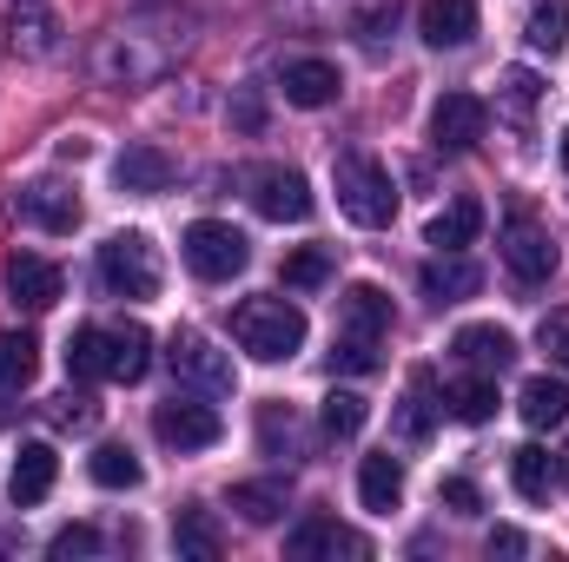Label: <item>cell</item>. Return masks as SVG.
<instances>
[{
    "label": "cell",
    "mask_w": 569,
    "mask_h": 562,
    "mask_svg": "<svg viewBox=\"0 0 569 562\" xmlns=\"http://www.w3.org/2000/svg\"><path fill=\"white\" fill-rule=\"evenodd\" d=\"M331 185H338V212L365 232H385L398 219V185L371 152H338L331 159Z\"/></svg>",
    "instance_id": "1"
},
{
    "label": "cell",
    "mask_w": 569,
    "mask_h": 562,
    "mask_svg": "<svg viewBox=\"0 0 569 562\" xmlns=\"http://www.w3.org/2000/svg\"><path fill=\"white\" fill-rule=\"evenodd\" d=\"M232 338H239L246 358L284 364V358L305 351V311H298L291 298H246V304L232 311Z\"/></svg>",
    "instance_id": "2"
},
{
    "label": "cell",
    "mask_w": 569,
    "mask_h": 562,
    "mask_svg": "<svg viewBox=\"0 0 569 562\" xmlns=\"http://www.w3.org/2000/svg\"><path fill=\"white\" fill-rule=\"evenodd\" d=\"M179 252H186L192 279H206V284H226L252 265V239L239 225H226V219H192L186 239H179Z\"/></svg>",
    "instance_id": "3"
},
{
    "label": "cell",
    "mask_w": 569,
    "mask_h": 562,
    "mask_svg": "<svg viewBox=\"0 0 569 562\" xmlns=\"http://www.w3.org/2000/svg\"><path fill=\"white\" fill-rule=\"evenodd\" d=\"M100 284L113 298H159V252L146 232H113L100 245Z\"/></svg>",
    "instance_id": "4"
},
{
    "label": "cell",
    "mask_w": 569,
    "mask_h": 562,
    "mask_svg": "<svg viewBox=\"0 0 569 562\" xmlns=\"http://www.w3.org/2000/svg\"><path fill=\"white\" fill-rule=\"evenodd\" d=\"M172 378L179 384H192V391H206V398H232V351H219L206 331H172Z\"/></svg>",
    "instance_id": "5"
},
{
    "label": "cell",
    "mask_w": 569,
    "mask_h": 562,
    "mask_svg": "<svg viewBox=\"0 0 569 562\" xmlns=\"http://www.w3.org/2000/svg\"><path fill=\"white\" fill-rule=\"evenodd\" d=\"M246 185H252V205H259L266 219H279V225L311 219V205H318V199H311V179H305L298 165H259Z\"/></svg>",
    "instance_id": "6"
},
{
    "label": "cell",
    "mask_w": 569,
    "mask_h": 562,
    "mask_svg": "<svg viewBox=\"0 0 569 562\" xmlns=\"http://www.w3.org/2000/svg\"><path fill=\"white\" fill-rule=\"evenodd\" d=\"M152 436L166 443V450H212L219 436H226V423H219V411L212 404H192V398H172V404H159L152 411Z\"/></svg>",
    "instance_id": "7"
},
{
    "label": "cell",
    "mask_w": 569,
    "mask_h": 562,
    "mask_svg": "<svg viewBox=\"0 0 569 562\" xmlns=\"http://www.w3.org/2000/svg\"><path fill=\"white\" fill-rule=\"evenodd\" d=\"M497 245H503V265H510V279L517 284H550V272H557V239H550L537 219L517 212V219L503 225Z\"/></svg>",
    "instance_id": "8"
},
{
    "label": "cell",
    "mask_w": 569,
    "mask_h": 562,
    "mask_svg": "<svg viewBox=\"0 0 569 562\" xmlns=\"http://www.w3.org/2000/svg\"><path fill=\"white\" fill-rule=\"evenodd\" d=\"M483 133H490V107L477 93H443L430 107V145L437 152H470Z\"/></svg>",
    "instance_id": "9"
},
{
    "label": "cell",
    "mask_w": 569,
    "mask_h": 562,
    "mask_svg": "<svg viewBox=\"0 0 569 562\" xmlns=\"http://www.w3.org/2000/svg\"><path fill=\"white\" fill-rule=\"evenodd\" d=\"M7 291H13L20 311H53L60 291H67V279H60L53 259H40V252H13V259H7Z\"/></svg>",
    "instance_id": "10"
},
{
    "label": "cell",
    "mask_w": 569,
    "mask_h": 562,
    "mask_svg": "<svg viewBox=\"0 0 569 562\" xmlns=\"http://www.w3.org/2000/svg\"><path fill=\"white\" fill-rule=\"evenodd\" d=\"M284 556L291 562H318V556H371V543L365 536H351V530H338L331 516H305L291 536H284Z\"/></svg>",
    "instance_id": "11"
},
{
    "label": "cell",
    "mask_w": 569,
    "mask_h": 562,
    "mask_svg": "<svg viewBox=\"0 0 569 562\" xmlns=\"http://www.w3.org/2000/svg\"><path fill=\"white\" fill-rule=\"evenodd\" d=\"M20 219H33L40 232L67 239V232L80 225V199H73L60 179H27V185H20Z\"/></svg>",
    "instance_id": "12"
},
{
    "label": "cell",
    "mask_w": 569,
    "mask_h": 562,
    "mask_svg": "<svg viewBox=\"0 0 569 562\" xmlns=\"http://www.w3.org/2000/svg\"><path fill=\"white\" fill-rule=\"evenodd\" d=\"M418 40L425 47H470L477 40V0H425L418 7Z\"/></svg>",
    "instance_id": "13"
},
{
    "label": "cell",
    "mask_w": 569,
    "mask_h": 562,
    "mask_svg": "<svg viewBox=\"0 0 569 562\" xmlns=\"http://www.w3.org/2000/svg\"><path fill=\"white\" fill-rule=\"evenodd\" d=\"M450 351H457L470 371H490V378L517 364V338H510L503 324H463V331L450 338Z\"/></svg>",
    "instance_id": "14"
},
{
    "label": "cell",
    "mask_w": 569,
    "mask_h": 562,
    "mask_svg": "<svg viewBox=\"0 0 569 562\" xmlns=\"http://www.w3.org/2000/svg\"><path fill=\"white\" fill-rule=\"evenodd\" d=\"M338 87H345V80H338L331 60H284V73H279V93L291 107H305V113H311V107H331Z\"/></svg>",
    "instance_id": "15"
},
{
    "label": "cell",
    "mask_w": 569,
    "mask_h": 562,
    "mask_svg": "<svg viewBox=\"0 0 569 562\" xmlns=\"http://www.w3.org/2000/svg\"><path fill=\"white\" fill-rule=\"evenodd\" d=\"M338 331H345V338H371V344H378V338L391 331V298H385L378 284H351V291L338 298Z\"/></svg>",
    "instance_id": "16"
},
{
    "label": "cell",
    "mask_w": 569,
    "mask_h": 562,
    "mask_svg": "<svg viewBox=\"0 0 569 562\" xmlns=\"http://www.w3.org/2000/svg\"><path fill=\"white\" fill-rule=\"evenodd\" d=\"M60 483V456H53V443H20V456H13V510H27V503H47V490Z\"/></svg>",
    "instance_id": "17"
},
{
    "label": "cell",
    "mask_w": 569,
    "mask_h": 562,
    "mask_svg": "<svg viewBox=\"0 0 569 562\" xmlns=\"http://www.w3.org/2000/svg\"><path fill=\"white\" fill-rule=\"evenodd\" d=\"M418 284H425L430 304H457V298H477V291H483V272H477L463 252H437L425 272H418Z\"/></svg>",
    "instance_id": "18"
},
{
    "label": "cell",
    "mask_w": 569,
    "mask_h": 562,
    "mask_svg": "<svg viewBox=\"0 0 569 562\" xmlns=\"http://www.w3.org/2000/svg\"><path fill=\"white\" fill-rule=\"evenodd\" d=\"M358 503L378 510V516H391V510L405 503V463H398L391 450H378V456L358 463Z\"/></svg>",
    "instance_id": "19"
},
{
    "label": "cell",
    "mask_w": 569,
    "mask_h": 562,
    "mask_svg": "<svg viewBox=\"0 0 569 562\" xmlns=\"http://www.w3.org/2000/svg\"><path fill=\"white\" fill-rule=\"evenodd\" d=\"M152 371V331L146 324H113L107 331V378L113 384H140Z\"/></svg>",
    "instance_id": "20"
},
{
    "label": "cell",
    "mask_w": 569,
    "mask_h": 562,
    "mask_svg": "<svg viewBox=\"0 0 569 562\" xmlns=\"http://www.w3.org/2000/svg\"><path fill=\"white\" fill-rule=\"evenodd\" d=\"M477 232H483V199L463 192V199H450V205L430 219L425 239L437 245V252H463V245H477Z\"/></svg>",
    "instance_id": "21"
},
{
    "label": "cell",
    "mask_w": 569,
    "mask_h": 562,
    "mask_svg": "<svg viewBox=\"0 0 569 562\" xmlns=\"http://www.w3.org/2000/svg\"><path fill=\"white\" fill-rule=\"evenodd\" d=\"M113 179H120V192H166L172 185V159L159 145H127L113 159Z\"/></svg>",
    "instance_id": "22"
},
{
    "label": "cell",
    "mask_w": 569,
    "mask_h": 562,
    "mask_svg": "<svg viewBox=\"0 0 569 562\" xmlns=\"http://www.w3.org/2000/svg\"><path fill=\"white\" fill-rule=\"evenodd\" d=\"M517 411H523L530 430H557V423L569 418V384H563V378H550V371H543V378H530V384L517 391Z\"/></svg>",
    "instance_id": "23"
},
{
    "label": "cell",
    "mask_w": 569,
    "mask_h": 562,
    "mask_svg": "<svg viewBox=\"0 0 569 562\" xmlns=\"http://www.w3.org/2000/svg\"><path fill=\"white\" fill-rule=\"evenodd\" d=\"M437 384H430V371H418L411 378V391H405V404H398V418H391V430H398V443H425L430 423H437Z\"/></svg>",
    "instance_id": "24"
},
{
    "label": "cell",
    "mask_w": 569,
    "mask_h": 562,
    "mask_svg": "<svg viewBox=\"0 0 569 562\" xmlns=\"http://www.w3.org/2000/svg\"><path fill=\"white\" fill-rule=\"evenodd\" d=\"M443 404H450V418L457 423H490L497 418V378H490V371H470V378L450 384Z\"/></svg>",
    "instance_id": "25"
},
{
    "label": "cell",
    "mask_w": 569,
    "mask_h": 562,
    "mask_svg": "<svg viewBox=\"0 0 569 562\" xmlns=\"http://www.w3.org/2000/svg\"><path fill=\"white\" fill-rule=\"evenodd\" d=\"M40 378V338L33 331H0V384L27 391Z\"/></svg>",
    "instance_id": "26"
},
{
    "label": "cell",
    "mask_w": 569,
    "mask_h": 562,
    "mask_svg": "<svg viewBox=\"0 0 569 562\" xmlns=\"http://www.w3.org/2000/svg\"><path fill=\"white\" fill-rule=\"evenodd\" d=\"M510 483H517V496H523V503H543V496H550V483H557L550 450H543V443H523V450L510 456Z\"/></svg>",
    "instance_id": "27"
},
{
    "label": "cell",
    "mask_w": 569,
    "mask_h": 562,
    "mask_svg": "<svg viewBox=\"0 0 569 562\" xmlns=\"http://www.w3.org/2000/svg\"><path fill=\"white\" fill-rule=\"evenodd\" d=\"M87 476L100 483V490H140V456L127 450V443H100L93 456H87Z\"/></svg>",
    "instance_id": "28"
},
{
    "label": "cell",
    "mask_w": 569,
    "mask_h": 562,
    "mask_svg": "<svg viewBox=\"0 0 569 562\" xmlns=\"http://www.w3.org/2000/svg\"><path fill=\"white\" fill-rule=\"evenodd\" d=\"M172 543H179V556H192V562H212L219 550H226V536H219L212 510H179V523H172Z\"/></svg>",
    "instance_id": "29"
},
{
    "label": "cell",
    "mask_w": 569,
    "mask_h": 562,
    "mask_svg": "<svg viewBox=\"0 0 569 562\" xmlns=\"http://www.w3.org/2000/svg\"><path fill=\"white\" fill-rule=\"evenodd\" d=\"M67 378H80V384L107 378V324H80L67 338Z\"/></svg>",
    "instance_id": "30"
},
{
    "label": "cell",
    "mask_w": 569,
    "mask_h": 562,
    "mask_svg": "<svg viewBox=\"0 0 569 562\" xmlns=\"http://www.w3.org/2000/svg\"><path fill=\"white\" fill-rule=\"evenodd\" d=\"M497 93H503V120H517V127H530V113H537V100H543V80H537L530 67H510Z\"/></svg>",
    "instance_id": "31"
},
{
    "label": "cell",
    "mask_w": 569,
    "mask_h": 562,
    "mask_svg": "<svg viewBox=\"0 0 569 562\" xmlns=\"http://www.w3.org/2000/svg\"><path fill=\"white\" fill-rule=\"evenodd\" d=\"M537 53H563L569 47V0H543L537 13H530V33H523Z\"/></svg>",
    "instance_id": "32"
},
{
    "label": "cell",
    "mask_w": 569,
    "mask_h": 562,
    "mask_svg": "<svg viewBox=\"0 0 569 562\" xmlns=\"http://www.w3.org/2000/svg\"><path fill=\"white\" fill-rule=\"evenodd\" d=\"M284 483H239L232 490V510L246 516V523H272V516H284Z\"/></svg>",
    "instance_id": "33"
},
{
    "label": "cell",
    "mask_w": 569,
    "mask_h": 562,
    "mask_svg": "<svg viewBox=\"0 0 569 562\" xmlns=\"http://www.w3.org/2000/svg\"><path fill=\"white\" fill-rule=\"evenodd\" d=\"M325 279H331V252H325V245H298V252L284 259V284H291V291H318Z\"/></svg>",
    "instance_id": "34"
},
{
    "label": "cell",
    "mask_w": 569,
    "mask_h": 562,
    "mask_svg": "<svg viewBox=\"0 0 569 562\" xmlns=\"http://www.w3.org/2000/svg\"><path fill=\"white\" fill-rule=\"evenodd\" d=\"M365 418H371V404H365L358 391H331V398H325V436H358Z\"/></svg>",
    "instance_id": "35"
},
{
    "label": "cell",
    "mask_w": 569,
    "mask_h": 562,
    "mask_svg": "<svg viewBox=\"0 0 569 562\" xmlns=\"http://www.w3.org/2000/svg\"><path fill=\"white\" fill-rule=\"evenodd\" d=\"M331 371H358V378H365V371H378V344H371V338H345V331H338V338H331Z\"/></svg>",
    "instance_id": "36"
},
{
    "label": "cell",
    "mask_w": 569,
    "mask_h": 562,
    "mask_svg": "<svg viewBox=\"0 0 569 562\" xmlns=\"http://www.w3.org/2000/svg\"><path fill=\"white\" fill-rule=\"evenodd\" d=\"M47 550H53L60 562H73V556H100V530H93V523H67V530H60V536H53Z\"/></svg>",
    "instance_id": "37"
},
{
    "label": "cell",
    "mask_w": 569,
    "mask_h": 562,
    "mask_svg": "<svg viewBox=\"0 0 569 562\" xmlns=\"http://www.w3.org/2000/svg\"><path fill=\"white\" fill-rule=\"evenodd\" d=\"M537 344H543V358H550V364H563V371H569V311H550V318L537 324Z\"/></svg>",
    "instance_id": "38"
},
{
    "label": "cell",
    "mask_w": 569,
    "mask_h": 562,
    "mask_svg": "<svg viewBox=\"0 0 569 562\" xmlns=\"http://www.w3.org/2000/svg\"><path fill=\"white\" fill-rule=\"evenodd\" d=\"M437 503H443V510H457V516H477V510H483V496H477V483H470V476H443V483H437Z\"/></svg>",
    "instance_id": "39"
},
{
    "label": "cell",
    "mask_w": 569,
    "mask_h": 562,
    "mask_svg": "<svg viewBox=\"0 0 569 562\" xmlns=\"http://www.w3.org/2000/svg\"><path fill=\"white\" fill-rule=\"evenodd\" d=\"M53 423H67V430H93V423H100V404H93L87 391H67V398L53 404Z\"/></svg>",
    "instance_id": "40"
},
{
    "label": "cell",
    "mask_w": 569,
    "mask_h": 562,
    "mask_svg": "<svg viewBox=\"0 0 569 562\" xmlns=\"http://www.w3.org/2000/svg\"><path fill=\"white\" fill-rule=\"evenodd\" d=\"M523 530H490V556H523Z\"/></svg>",
    "instance_id": "41"
},
{
    "label": "cell",
    "mask_w": 569,
    "mask_h": 562,
    "mask_svg": "<svg viewBox=\"0 0 569 562\" xmlns=\"http://www.w3.org/2000/svg\"><path fill=\"white\" fill-rule=\"evenodd\" d=\"M563 165H569V127H563Z\"/></svg>",
    "instance_id": "42"
},
{
    "label": "cell",
    "mask_w": 569,
    "mask_h": 562,
    "mask_svg": "<svg viewBox=\"0 0 569 562\" xmlns=\"http://www.w3.org/2000/svg\"><path fill=\"white\" fill-rule=\"evenodd\" d=\"M563 483H569V470H563Z\"/></svg>",
    "instance_id": "43"
}]
</instances>
